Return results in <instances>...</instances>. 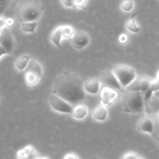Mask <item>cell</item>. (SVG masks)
I'll return each mask as SVG.
<instances>
[{"label": "cell", "instance_id": "cell-14", "mask_svg": "<svg viewBox=\"0 0 159 159\" xmlns=\"http://www.w3.org/2000/svg\"><path fill=\"white\" fill-rule=\"evenodd\" d=\"M107 107H104L102 105L97 106L95 107L93 110L92 116L95 120L98 122H104L108 118V111H107Z\"/></svg>", "mask_w": 159, "mask_h": 159}, {"label": "cell", "instance_id": "cell-9", "mask_svg": "<svg viewBox=\"0 0 159 159\" xmlns=\"http://www.w3.org/2000/svg\"><path fill=\"white\" fill-rule=\"evenodd\" d=\"M154 81L147 76H139L126 89V90L134 92H141L145 94ZM125 90V89H124Z\"/></svg>", "mask_w": 159, "mask_h": 159}, {"label": "cell", "instance_id": "cell-18", "mask_svg": "<svg viewBox=\"0 0 159 159\" xmlns=\"http://www.w3.org/2000/svg\"><path fill=\"white\" fill-rule=\"evenodd\" d=\"M26 71H30L34 73H36L40 78H42V75H43V68L40 65V64L37 61L32 58L30 61L29 65H28L27 68H26Z\"/></svg>", "mask_w": 159, "mask_h": 159}, {"label": "cell", "instance_id": "cell-11", "mask_svg": "<svg viewBox=\"0 0 159 159\" xmlns=\"http://www.w3.org/2000/svg\"><path fill=\"white\" fill-rule=\"evenodd\" d=\"M136 127L138 131L148 134H152L155 130L153 120L148 116H144L140 118L137 123Z\"/></svg>", "mask_w": 159, "mask_h": 159}, {"label": "cell", "instance_id": "cell-15", "mask_svg": "<svg viewBox=\"0 0 159 159\" xmlns=\"http://www.w3.org/2000/svg\"><path fill=\"white\" fill-rule=\"evenodd\" d=\"M18 158H39L38 153L33 146H26L24 148L19 150L16 153Z\"/></svg>", "mask_w": 159, "mask_h": 159}, {"label": "cell", "instance_id": "cell-6", "mask_svg": "<svg viewBox=\"0 0 159 159\" xmlns=\"http://www.w3.org/2000/svg\"><path fill=\"white\" fill-rule=\"evenodd\" d=\"M0 45L6 51L8 54H11L15 48V39L10 27L5 26L0 32Z\"/></svg>", "mask_w": 159, "mask_h": 159}, {"label": "cell", "instance_id": "cell-8", "mask_svg": "<svg viewBox=\"0 0 159 159\" xmlns=\"http://www.w3.org/2000/svg\"><path fill=\"white\" fill-rule=\"evenodd\" d=\"M99 79L100 80L102 86L110 87V88L115 89L117 91L124 92V89L121 86L120 83L115 75L113 70H107L103 71Z\"/></svg>", "mask_w": 159, "mask_h": 159}, {"label": "cell", "instance_id": "cell-17", "mask_svg": "<svg viewBox=\"0 0 159 159\" xmlns=\"http://www.w3.org/2000/svg\"><path fill=\"white\" fill-rule=\"evenodd\" d=\"M62 38H63V35H62L61 26H57L51 33V41L52 42V43L54 46L58 47L59 48V47H61V43Z\"/></svg>", "mask_w": 159, "mask_h": 159}, {"label": "cell", "instance_id": "cell-24", "mask_svg": "<svg viewBox=\"0 0 159 159\" xmlns=\"http://www.w3.org/2000/svg\"><path fill=\"white\" fill-rule=\"evenodd\" d=\"M12 0H0V16L5 13L10 6Z\"/></svg>", "mask_w": 159, "mask_h": 159}, {"label": "cell", "instance_id": "cell-12", "mask_svg": "<svg viewBox=\"0 0 159 159\" xmlns=\"http://www.w3.org/2000/svg\"><path fill=\"white\" fill-rule=\"evenodd\" d=\"M101 88H102V85H101L100 80L98 78H92L84 82V89L85 93L90 95L99 94Z\"/></svg>", "mask_w": 159, "mask_h": 159}, {"label": "cell", "instance_id": "cell-4", "mask_svg": "<svg viewBox=\"0 0 159 159\" xmlns=\"http://www.w3.org/2000/svg\"><path fill=\"white\" fill-rule=\"evenodd\" d=\"M112 70L124 89H126L138 77L136 69L130 65H116Z\"/></svg>", "mask_w": 159, "mask_h": 159}, {"label": "cell", "instance_id": "cell-30", "mask_svg": "<svg viewBox=\"0 0 159 159\" xmlns=\"http://www.w3.org/2000/svg\"><path fill=\"white\" fill-rule=\"evenodd\" d=\"M64 158H65V159H67V158H68V159H69V158L74 159V158H79V157H78L77 155H75V154L68 153V155H66L65 157H64Z\"/></svg>", "mask_w": 159, "mask_h": 159}, {"label": "cell", "instance_id": "cell-25", "mask_svg": "<svg viewBox=\"0 0 159 159\" xmlns=\"http://www.w3.org/2000/svg\"><path fill=\"white\" fill-rule=\"evenodd\" d=\"M89 0H73L74 2V9H85V6Z\"/></svg>", "mask_w": 159, "mask_h": 159}, {"label": "cell", "instance_id": "cell-2", "mask_svg": "<svg viewBox=\"0 0 159 159\" xmlns=\"http://www.w3.org/2000/svg\"><path fill=\"white\" fill-rule=\"evenodd\" d=\"M43 14L40 0H20L16 7V17L20 23L39 21Z\"/></svg>", "mask_w": 159, "mask_h": 159}, {"label": "cell", "instance_id": "cell-7", "mask_svg": "<svg viewBox=\"0 0 159 159\" xmlns=\"http://www.w3.org/2000/svg\"><path fill=\"white\" fill-rule=\"evenodd\" d=\"M119 97V93L116 89L107 86H102L99 92L100 104L106 107H110L114 103Z\"/></svg>", "mask_w": 159, "mask_h": 159}, {"label": "cell", "instance_id": "cell-21", "mask_svg": "<svg viewBox=\"0 0 159 159\" xmlns=\"http://www.w3.org/2000/svg\"><path fill=\"white\" fill-rule=\"evenodd\" d=\"M37 26H38V21L23 22L20 24V29L23 33L33 34V33L35 32Z\"/></svg>", "mask_w": 159, "mask_h": 159}, {"label": "cell", "instance_id": "cell-13", "mask_svg": "<svg viewBox=\"0 0 159 159\" xmlns=\"http://www.w3.org/2000/svg\"><path fill=\"white\" fill-rule=\"evenodd\" d=\"M88 107L85 104L79 103L74 106L71 116L74 119L78 120H82L88 116Z\"/></svg>", "mask_w": 159, "mask_h": 159}, {"label": "cell", "instance_id": "cell-29", "mask_svg": "<svg viewBox=\"0 0 159 159\" xmlns=\"http://www.w3.org/2000/svg\"><path fill=\"white\" fill-rule=\"evenodd\" d=\"M6 26V18L2 17V16H0V32L2 31L3 27Z\"/></svg>", "mask_w": 159, "mask_h": 159}, {"label": "cell", "instance_id": "cell-19", "mask_svg": "<svg viewBox=\"0 0 159 159\" xmlns=\"http://www.w3.org/2000/svg\"><path fill=\"white\" fill-rule=\"evenodd\" d=\"M40 79L41 78L38 75L32 72V71H26L25 73V82H26V85L29 86H34V85H37Z\"/></svg>", "mask_w": 159, "mask_h": 159}, {"label": "cell", "instance_id": "cell-28", "mask_svg": "<svg viewBox=\"0 0 159 159\" xmlns=\"http://www.w3.org/2000/svg\"><path fill=\"white\" fill-rule=\"evenodd\" d=\"M15 24V21L12 18H6V25L8 27H12Z\"/></svg>", "mask_w": 159, "mask_h": 159}, {"label": "cell", "instance_id": "cell-26", "mask_svg": "<svg viewBox=\"0 0 159 159\" xmlns=\"http://www.w3.org/2000/svg\"><path fill=\"white\" fill-rule=\"evenodd\" d=\"M122 158L125 159H139L142 158V157L140 156L139 155H138V154L135 153V152H127V153H126V155H124Z\"/></svg>", "mask_w": 159, "mask_h": 159}, {"label": "cell", "instance_id": "cell-23", "mask_svg": "<svg viewBox=\"0 0 159 159\" xmlns=\"http://www.w3.org/2000/svg\"><path fill=\"white\" fill-rule=\"evenodd\" d=\"M120 6L123 12H130L134 8V2L133 0H122Z\"/></svg>", "mask_w": 159, "mask_h": 159}, {"label": "cell", "instance_id": "cell-20", "mask_svg": "<svg viewBox=\"0 0 159 159\" xmlns=\"http://www.w3.org/2000/svg\"><path fill=\"white\" fill-rule=\"evenodd\" d=\"M136 14H134L131 16L130 19L126 23V28L128 31L133 33V34H138L141 31V27L138 25L136 20H135Z\"/></svg>", "mask_w": 159, "mask_h": 159}, {"label": "cell", "instance_id": "cell-10", "mask_svg": "<svg viewBox=\"0 0 159 159\" xmlns=\"http://www.w3.org/2000/svg\"><path fill=\"white\" fill-rule=\"evenodd\" d=\"M71 44L75 49L82 50L86 48L90 43V37L89 34L82 30L75 31L73 37L71 38Z\"/></svg>", "mask_w": 159, "mask_h": 159}, {"label": "cell", "instance_id": "cell-27", "mask_svg": "<svg viewBox=\"0 0 159 159\" xmlns=\"http://www.w3.org/2000/svg\"><path fill=\"white\" fill-rule=\"evenodd\" d=\"M128 40L129 37L126 34H121L119 36V37H118V40H119L120 43H122V44H126V43L128 42Z\"/></svg>", "mask_w": 159, "mask_h": 159}, {"label": "cell", "instance_id": "cell-16", "mask_svg": "<svg viewBox=\"0 0 159 159\" xmlns=\"http://www.w3.org/2000/svg\"><path fill=\"white\" fill-rule=\"evenodd\" d=\"M31 60V57L27 54H22L18 57L15 61V68L18 71H22L26 69L30 61Z\"/></svg>", "mask_w": 159, "mask_h": 159}, {"label": "cell", "instance_id": "cell-1", "mask_svg": "<svg viewBox=\"0 0 159 159\" xmlns=\"http://www.w3.org/2000/svg\"><path fill=\"white\" fill-rule=\"evenodd\" d=\"M52 93L73 106L82 103L86 97L83 79L76 72L68 70L61 72L54 79Z\"/></svg>", "mask_w": 159, "mask_h": 159}, {"label": "cell", "instance_id": "cell-5", "mask_svg": "<svg viewBox=\"0 0 159 159\" xmlns=\"http://www.w3.org/2000/svg\"><path fill=\"white\" fill-rule=\"evenodd\" d=\"M48 103L53 111L64 113V114L71 115L72 113L73 108H74V106L54 93H52L49 96Z\"/></svg>", "mask_w": 159, "mask_h": 159}, {"label": "cell", "instance_id": "cell-3", "mask_svg": "<svg viewBox=\"0 0 159 159\" xmlns=\"http://www.w3.org/2000/svg\"><path fill=\"white\" fill-rule=\"evenodd\" d=\"M121 107L126 113L140 114L145 110L144 93L124 90L121 96Z\"/></svg>", "mask_w": 159, "mask_h": 159}, {"label": "cell", "instance_id": "cell-22", "mask_svg": "<svg viewBox=\"0 0 159 159\" xmlns=\"http://www.w3.org/2000/svg\"><path fill=\"white\" fill-rule=\"evenodd\" d=\"M61 30L63 38L65 39H71L74 35L75 31L74 27L70 26V25H63V26H61Z\"/></svg>", "mask_w": 159, "mask_h": 159}, {"label": "cell", "instance_id": "cell-31", "mask_svg": "<svg viewBox=\"0 0 159 159\" xmlns=\"http://www.w3.org/2000/svg\"><path fill=\"white\" fill-rule=\"evenodd\" d=\"M6 54H8L7 52H6V51L1 46V45H0V58H1L2 56L6 55Z\"/></svg>", "mask_w": 159, "mask_h": 159}]
</instances>
